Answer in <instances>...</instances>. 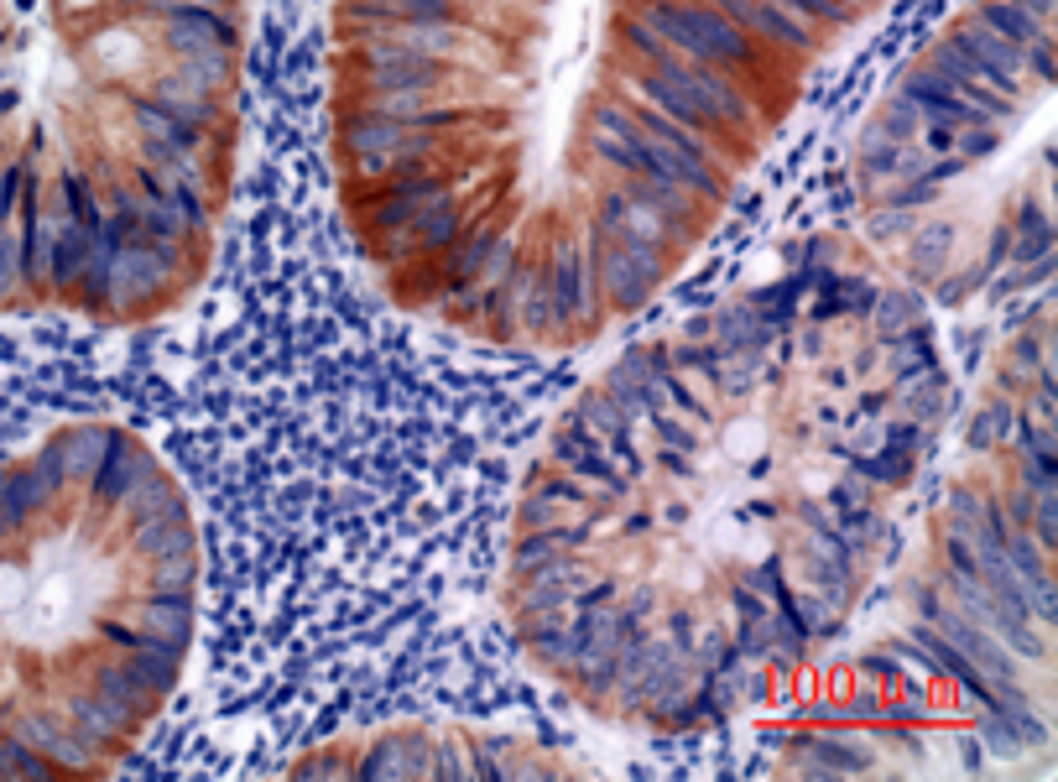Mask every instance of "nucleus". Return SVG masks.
I'll list each match as a JSON object with an SVG mask.
<instances>
[{
    "label": "nucleus",
    "instance_id": "20e7f679",
    "mask_svg": "<svg viewBox=\"0 0 1058 782\" xmlns=\"http://www.w3.org/2000/svg\"><path fill=\"white\" fill-rule=\"evenodd\" d=\"M913 319H918V308L907 303V298H887V303L876 308V329H887V334H897V329Z\"/></svg>",
    "mask_w": 1058,
    "mask_h": 782
},
{
    "label": "nucleus",
    "instance_id": "f03ea898",
    "mask_svg": "<svg viewBox=\"0 0 1058 782\" xmlns=\"http://www.w3.org/2000/svg\"><path fill=\"white\" fill-rule=\"evenodd\" d=\"M870 501H876V485H870V480L850 464V470L835 480V501H829V507H835V511H850V507H870Z\"/></svg>",
    "mask_w": 1058,
    "mask_h": 782
},
{
    "label": "nucleus",
    "instance_id": "7ed1b4c3",
    "mask_svg": "<svg viewBox=\"0 0 1058 782\" xmlns=\"http://www.w3.org/2000/svg\"><path fill=\"white\" fill-rule=\"evenodd\" d=\"M798 528L814 532V538H835V507H824V501H798Z\"/></svg>",
    "mask_w": 1058,
    "mask_h": 782
},
{
    "label": "nucleus",
    "instance_id": "f257e3e1",
    "mask_svg": "<svg viewBox=\"0 0 1058 782\" xmlns=\"http://www.w3.org/2000/svg\"><path fill=\"white\" fill-rule=\"evenodd\" d=\"M793 569H798L814 590H824V595L845 600L855 590V574H860V559H855L850 548L839 543V538H814V543L798 548V559H793Z\"/></svg>",
    "mask_w": 1058,
    "mask_h": 782
}]
</instances>
